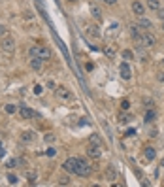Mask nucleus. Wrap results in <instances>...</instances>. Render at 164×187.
<instances>
[{"instance_id": "obj_25", "label": "nucleus", "mask_w": 164, "mask_h": 187, "mask_svg": "<svg viewBox=\"0 0 164 187\" xmlns=\"http://www.w3.org/2000/svg\"><path fill=\"white\" fill-rule=\"evenodd\" d=\"M17 110H19V108H17L15 104H6V112H8V113H15Z\"/></svg>"}, {"instance_id": "obj_30", "label": "nucleus", "mask_w": 164, "mask_h": 187, "mask_svg": "<svg viewBox=\"0 0 164 187\" xmlns=\"http://www.w3.org/2000/svg\"><path fill=\"white\" fill-rule=\"evenodd\" d=\"M128 108H130V102H128V100H123V102H121V110H125V112H126Z\"/></svg>"}, {"instance_id": "obj_31", "label": "nucleus", "mask_w": 164, "mask_h": 187, "mask_svg": "<svg viewBox=\"0 0 164 187\" xmlns=\"http://www.w3.org/2000/svg\"><path fill=\"white\" fill-rule=\"evenodd\" d=\"M42 91H43L42 85H34V95H42Z\"/></svg>"}, {"instance_id": "obj_23", "label": "nucleus", "mask_w": 164, "mask_h": 187, "mask_svg": "<svg viewBox=\"0 0 164 187\" xmlns=\"http://www.w3.org/2000/svg\"><path fill=\"white\" fill-rule=\"evenodd\" d=\"M130 34H132L134 40H136L140 34H142V32H140V25H132V27H130Z\"/></svg>"}, {"instance_id": "obj_41", "label": "nucleus", "mask_w": 164, "mask_h": 187, "mask_svg": "<svg viewBox=\"0 0 164 187\" xmlns=\"http://www.w3.org/2000/svg\"><path fill=\"white\" fill-rule=\"evenodd\" d=\"M70 2H76V0H70Z\"/></svg>"}, {"instance_id": "obj_35", "label": "nucleus", "mask_w": 164, "mask_h": 187, "mask_svg": "<svg viewBox=\"0 0 164 187\" xmlns=\"http://www.w3.org/2000/svg\"><path fill=\"white\" fill-rule=\"evenodd\" d=\"M126 136H130V138L136 136V129H128V130H126Z\"/></svg>"}, {"instance_id": "obj_7", "label": "nucleus", "mask_w": 164, "mask_h": 187, "mask_svg": "<svg viewBox=\"0 0 164 187\" xmlns=\"http://www.w3.org/2000/svg\"><path fill=\"white\" fill-rule=\"evenodd\" d=\"M19 113H21V117H23V119L40 117V113H38V112H34V110H30L29 106H21V108H19Z\"/></svg>"}, {"instance_id": "obj_19", "label": "nucleus", "mask_w": 164, "mask_h": 187, "mask_svg": "<svg viewBox=\"0 0 164 187\" xmlns=\"http://www.w3.org/2000/svg\"><path fill=\"white\" fill-rule=\"evenodd\" d=\"M89 144H95V146H102L104 142H102L100 134H91V138H89Z\"/></svg>"}, {"instance_id": "obj_15", "label": "nucleus", "mask_w": 164, "mask_h": 187, "mask_svg": "<svg viewBox=\"0 0 164 187\" xmlns=\"http://www.w3.org/2000/svg\"><path fill=\"white\" fill-rule=\"evenodd\" d=\"M140 27H142L144 30H151V29H153V23H151L149 19H145V17L142 15V17H140Z\"/></svg>"}, {"instance_id": "obj_33", "label": "nucleus", "mask_w": 164, "mask_h": 187, "mask_svg": "<svg viewBox=\"0 0 164 187\" xmlns=\"http://www.w3.org/2000/svg\"><path fill=\"white\" fill-rule=\"evenodd\" d=\"M45 142H55V134H47L45 136Z\"/></svg>"}, {"instance_id": "obj_32", "label": "nucleus", "mask_w": 164, "mask_h": 187, "mask_svg": "<svg viewBox=\"0 0 164 187\" xmlns=\"http://www.w3.org/2000/svg\"><path fill=\"white\" fill-rule=\"evenodd\" d=\"M6 34H8V29H6L4 25H0V36H2V38H4Z\"/></svg>"}, {"instance_id": "obj_16", "label": "nucleus", "mask_w": 164, "mask_h": 187, "mask_svg": "<svg viewBox=\"0 0 164 187\" xmlns=\"http://www.w3.org/2000/svg\"><path fill=\"white\" fill-rule=\"evenodd\" d=\"M144 155H145V159H147V161H153V159L157 157V151H155V148L147 146V148L144 149Z\"/></svg>"}, {"instance_id": "obj_24", "label": "nucleus", "mask_w": 164, "mask_h": 187, "mask_svg": "<svg viewBox=\"0 0 164 187\" xmlns=\"http://www.w3.org/2000/svg\"><path fill=\"white\" fill-rule=\"evenodd\" d=\"M121 55H123V59H126V61H130V59H134V53H132V51H128V49H125V51H123Z\"/></svg>"}, {"instance_id": "obj_9", "label": "nucleus", "mask_w": 164, "mask_h": 187, "mask_svg": "<svg viewBox=\"0 0 164 187\" xmlns=\"http://www.w3.org/2000/svg\"><path fill=\"white\" fill-rule=\"evenodd\" d=\"M57 97L62 98V100H72V98H74V95H72L68 89H64V87H59V89H57Z\"/></svg>"}, {"instance_id": "obj_28", "label": "nucleus", "mask_w": 164, "mask_h": 187, "mask_svg": "<svg viewBox=\"0 0 164 187\" xmlns=\"http://www.w3.org/2000/svg\"><path fill=\"white\" fill-rule=\"evenodd\" d=\"M17 181H19V180H17V176H13V174H10V176H8V183H11V185H15Z\"/></svg>"}, {"instance_id": "obj_36", "label": "nucleus", "mask_w": 164, "mask_h": 187, "mask_svg": "<svg viewBox=\"0 0 164 187\" xmlns=\"http://www.w3.org/2000/svg\"><path fill=\"white\" fill-rule=\"evenodd\" d=\"M157 15H158L160 19H164V8H158V10H157Z\"/></svg>"}, {"instance_id": "obj_5", "label": "nucleus", "mask_w": 164, "mask_h": 187, "mask_svg": "<svg viewBox=\"0 0 164 187\" xmlns=\"http://www.w3.org/2000/svg\"><path fill=\"white\" fill-rule=\"evenodd\" d=\"M0 45H2V49H4V51L13 53V49H15V40H13L11 36H4L2 42H0Z\"/></svg>"}, {"instance_id": "obj_2", "label": "nucleus", "mask_w": 164, "mask_h": 187, "mask_svg": "<svg viewBox=\"0 0 164 187\" xmlns=\"http://www.w3.org/2000/svg\"><path fill=\"white\" fill-rule=\"evenodd\" d=\"M136 42H138L140 48H153V45L157 43V38L147 30V32H144V34H140V36L136 38Z\"/></svg>"}, {"instance_id": "obj_40", "label": "nucleus", "mask_w": 164, "mask_h": 187, "mask_svg": "<svg viewBox=\"0 0 164 187\" xmlns=\"http://www.w3.org/2000/svg\"><path fill=\"white\" fill-rule=\"evenodd\" d=\"M0 149H2V142H0Z\"/></svg>"}, {"instance_id": "obj_18", "label": "nucleus", "mask_w": 164, "mask_h": 187, "mask_svg": "<svg viewBox=\"0 0 164 187\" xmlns=\"http://www.w3.org/2000/svg\"><path fill=\"white\" fill-rule=\"evenodd\" d=\"M91 15L95 17V19H102V10H100L98 6L92 4V6H91Z\"/></svg>"}, {"instance_id": "obj_20", "label": "nucleus", "mask_w": 164, "mask_h": 187, "mask_svg": "<svg viewBox=\"0 0 164 187\" xmlns=\"http://www.w3.org/2000/svg\"><path fill=\"white\" fill-rule=\"evenodd\" d=\"M147 8L157 11V10L160 8V0H147Z\"/></svg>"}, {"instance_id": "obj_21", "label": "nucleus", "mask_w": 164, "mask_h": 187, "mask_svg": "<svg viewBox=\"0 0 164 187\" xmlns=\"http://www.w3.org/2000/svg\"><path fill=\"white\" fill-rule=\"evenodd\" d=\"M155 117H157L155 110H149V112L145 113V117H144V119H145V123H153V121H155Z\"/></svg>"}, {"instance_id": "obj_27", "label": "nucleus", "mask_w": 164, "mask_h": 187, "mask_svg": "<svg viewBox=\"0 0 164 187\" xmlns=\"http://www.w3.org/2000/svg\"><path fill=\"white\" fill-rule=\"evenodd\" d=\"M59 183H60V185H68V183H70V178H68V176H60V178H59Z\"/></svg>"}, {"instance_id": "obj_22", "label": "nucleus", "mask_w": 164, "mask_h": 187, "mask_svg": "<svg viewBox=\"0 0 164 187\" xmlns=\"http://www.w3.org/2000/svg\"><path fill=\"white\" fill-rule=\"evenodd\" d=\"M104 53H106L109 59H115V49H113V45H106V48H104Z\"/></svg>"}, {"instance_id": "obj_1", "label": "nucleus", "mask_w": 164, "mask_h": 187, "mask_svg": "<svg viewBox=\"0 0 164 187\" xmlns=\"http://www.w3.org/2000/svg\"><path fill=\"white\" fill-rule=\"evenodd\" d=\"M29 55H30V57H38V59H42V61H49V59L53 57L51 49L45 48V45H32V48L29 49Z\"/></svg>"}, {"instance_id": "obj_17", "label": "nucleus", "mask_w": 164, "mask_h": 187, "mask_svg": "<svg viewBox=\"0 0 164 187\" xmlns=\"http://www.w3.org/2000/svg\"><path fill=\"white\" fill-rule=\"evenodd\" d=\"M42 66H43V61L42 59H38V57H32L30 59V68L32 70H40Z\"/></svg>"}, {"instance_id": "obj_3", "label": "nucleus", "mask_w": 164, "mask_h": 187, "mask_svg": "<svg viewBox=\"0 0 164 187\" xmlns=\"http://www.w3.org/2000/svg\"><path fill=\"white\" fill-rule=\"evenodd\" d=\"M78 161H79V157H70V159H66L64 165H62V168L68 174H76L78 172Z\"/></svg>"}, {"instance_id": "obj_29", "label": "nucleus", "mask_w": 164, "mask_h": 187, "mask_svg": "<svg viewBox=\"0 0 164 187\" xmlns=\"http://www.w3.org/2000/svg\"><path fill=\"white\" fill-rule=\"evenodd\" d=\"M17 162H19L17 159H10V161H8V165H6V166H8V168H13V166H17Z\"/></svg>"}, {"instance_id": "obj_37", "label": "nucleus", "mask_w": 164, "mask_h": 187, "mask_svg": "<svg viewBox=\"0 0 164 187\" xmlns=\"http://www.w3.org/2000/svg\"><path fill=\"white\" fill-rule=\"evenodd\" d=\"M157 80H158L160 83H164V72H158V76H157Z\"/></svg>"}, {"instance_id": "obj_6", "label": "nucleus", "mask_w": 164, "mask_h": 187, "mask_svg": "<svg viewBox=\"0 0 164 187\" xmlns=\"http://www.w3.org/2000/svg\"><path fill=\"white\" fill-rule=\"evenodd\" d=\"M87 155H89L91 159H100V157H102V146L89 144V148H87Z\"/></svg>"}, {"instance_id": "obj_11", "label": "nucleus", "mask_w": 164, "mask_h": 187, "mask_svg": "<svg viewBox=\"0 0 164 187\" xmlns=\"http://www.w3.org/2000/svg\"><path fill=\"white\" fill-rule=\"evenodd\" d=\"M132 11H134L138 17H142V15L145 13V6H144L142 2H138V0H136V2H132Z\"/></svg>"}, {"instance_id": "obj_14", "label": "nucleus", "mask_w": 164, "mask_h": 187, "mask_svg": "<svg viewBox=\"0 0 164 187\" xmlns=\"http://www.w3.org/2000/svg\"><path fill=\"white\" fill-rule=\"evenodd\" d=\"M87 34H91L92 38H100V36H102L96 25H89V27H87Z\"/></svg>"}, {"instance_id": "obj_26", "label": "nucleus", "mask_w": 164, "mask_h": 187, "mask_svg": "<svg viewBox=\"0 0 164 187\" xmlns=\"http://www.w3.org/2000/svg\"><path fill=\"white\" fill-rule=\"evenodd\" d=\"M27 180L30 183H36V172H27Z\"/></svg>"}, {"instance_id": "obj_12", "label": "nucleus", "mask_w": 164, "mask_h": 187, "mask_svg": "<svg viewBox=\"0 0 164 187\" xmlns=\"http://www.w3.org/2000/svg\"><path fill=\"white\" fill-rule=\"evenodd\" d=\"M21 142L23 144H30V142H34V132L32 130H25L21 134Z\"/></svg>"}, {"instance_id": "obj_8", "label": "nucleus", "mask_w": 164, "mask_h": 187, "mask_svg": "<svg viewBox=\"0 0 164 187\" xmlns=\"http://www.w3.org/2000/svg\"><path fill=\"white\" fill-rule=\"evenodd\" d=\"M119 72H121V78L123 80H130L132 78V70H130V66L126 62H121L119 64Z\"/></svg>"}, {"instance_id": "obj_10", "label": "nucleus", "mask_w": 164, "mask_h": 187, "mask_svg": "<svg viewBox=\"0 0 164 187\" xmlns=\"http://www.w3.org/2000/svg\"><path fill=\"white\" fill-rule=\"evenodd\" d=\"M104 176H106V180H109V181L117 180V170H115V166H113V165H108V166H106Z\"/></svg>"}, {"instance_id": "obj_38", "label": "nucleus", "mask_w": 164, "mask_h": 187, "mask_svg": "<svg viewBox=\"0 0 164 187\" xmlns=\"http://www.w3.org/2000/svg\"><path fill=\"white\" fill-rule=\"evenodd\" d=\"M104 2H106V4H109V6H113V4L117 2V0H104Z\"/></svg>"}, {"instance_id": "obj_39", "label": "nucleus", "mask_w": 164, "mask_h": 187, "mask_svg": "<svg viewBox=\"0 0 164 187\" xmlns=\"http://www.w3.org/2000/svg\"><path fill=\"white\" fill-rule=\"evenodd\" d=\"M160 29H162V30H164V19H162V25H160Z\"/></svg>"}, {"instance_id": "obj_13", "label": "nucleus", "mask_w": 164, "mask_h": 187, "mask_svg": "<svg viewBox=\"0 0 164 187\" xmlns=\"http://www.w3.org/2000/svg\"><path fill=\"white\" fill-rule=\"evenodd\" d=\"M132 119H134V117H132L130 113H119V115H117V121H119L121 125H128Z\"/></svg>"}, {"instance_id": "obj_4", "label": "nucleus", "mask_w": 164, "mask_h": 187, "mask_svg": "<svg viewBox=\"0 0 164 187\" xmlns=\"http://www.w3.org/2000/svg\"><path fill=\"white\" fill-rule=\"evenodd\" d=\"M78 176H89L91 174V165H89V161H85V159H81L79 157V161H78V172H76Z\"/></svg>"}, {"instance_id": "obj_34", "label": "nucleus", "mask_w": 164, "mask_h": 187, "mask_svg": "<svg viewBox=\"0 0 164 187\" xmlns=\"http://www.w3.org/2000/svg\"><path fill=\"white\" fill-rule=\"evenodd\" d=\"M45 153H47V157H55V153H57V151H55L53 148H49V149H47V151H45Z\"/></svg>"}]
</instances>
